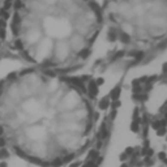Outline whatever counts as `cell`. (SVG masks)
<instances>
[{"instance_id": "1", "label": "cell", "mask_w": 167, "mask_h": 167, "mask_svg": "<svg viewBox=\"0 0 167 167\" xmlns=\"http://www.w3.org/2000/svg\"><path fill=\"white\" fill-rule=\"evenodd\" d=\"M98 86L77 72L21 67L0 78V161L63 167L90 145Z\"/></svg>"}, {"instance_id": "2", "label": "cell", "mask_w": 167, "mask_h": 167, "mask_svg": "<svg viewBox=\"0 0 167 167\" xmlns=\"http://www.w3.org/2000/svg\"><path fill=\"white\" fill-rule=\"evenodd\" d=\"M103 29L97 0H13L5 50L22 67L77 72Z\"/></svg>"}, {"instance_id": "3", "label": "cell", "mask_w": 167, "mask_h": 167, "mask_svg": "<svg viewBox=\"0 0 167 167\" xmlns=\"http://www.w3.org/2000/svg\"><path fill=\"white\" fill-rule=\"evenodd\" d=\"M107 39L123 46L167 37V0H105Z\"/></svg>"}, {"instance_id": "4", "label": "cell", "mask_w": 167, "mask_h": 167, "mask_svg": "<svg viewBox=\"0 0 167 167\" xmlns=\"http://www.w3.org/2000/svg\"><path fill=\"white\" fill-rule=\"evenodd\" d=\"M158 157H159V159H161V161H163L164 163L167 164V157H166V154H164V153H159Z\"/></svg>"}]
</instances>
